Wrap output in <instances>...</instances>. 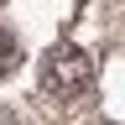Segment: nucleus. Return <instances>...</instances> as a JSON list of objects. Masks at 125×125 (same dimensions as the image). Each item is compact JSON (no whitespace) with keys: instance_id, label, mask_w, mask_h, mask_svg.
Instances as JSON below:
<instances>
[{"instance_id":"nucleus-3","label":"nucleus","mask_w":125,"mask_h":125,"mask_svg":"<svg viewBox=\"0 0 125 125\" xmlns=\"http://www.w3.org/2000/svg\"><path fill=\"white\" fill-rule=\"evenodd\" d=\"M94 125H115V120H94Z\"/></svg>"},{"instance_id":"nucleus-1","label":"nucleus","mask_w":125,"mask_h":125,"mask_svg":"<svg viewBox=\"0 0 125 125\" xmlns=\"http://www.w3.org/2000/svg\"><path fill=\"white\" fill-rule=\"evenodd\" d=\"M37 78H42V89L52 94V99H78V94L94 89V62H89V52H78L73 42H57V47L42 52Z\"/></svg>"},{"instance_id":"nucleus-2","label":"nucleus","mask_w":125,"mask_h":125,"mask_svg":"<svg viewBox=\"0 0 125 125\" xmlns=\"http://www.w3.org/2000/svg\"><path fill=\"white\" fill-rule=\"evenodd\" d=\"M16 62H21V52H16V37H10L5 26H0V78H5Z\"/></svg>"}]
</instances>
